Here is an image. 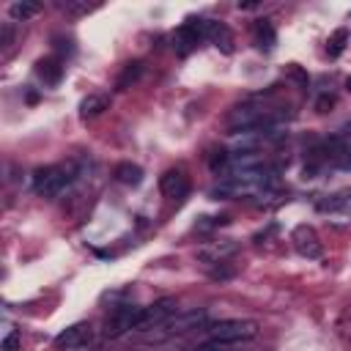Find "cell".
<instances>
[{
  "mask_svg": "<svg viewBox=\"0 0 351 351\" xmlns=\"http://www.w3.org/2000/svg\"><path fill=\"white\" fill-rule=\"evenodd\" d=\"M77 170L74 165H47V167H38L33 173V192L41 195V197H55L60 195L71 181H74Z\"/></svg>",
  "mask_w": 351,
  "mask_h": 351,
  "instance_id": "obj_1",
  "label": "cell"
},
{
  "mask_svg": "<svg viewBox=\"0 0 351 351\" xmlns=\"http://www.w3.org/2000/svg\"><path fill=\"white\" fill-rule=\"evenodd\" d=\"M115 181H121V184H129V186H137L140 181H143V167L140 165H134V162H121L118 167H115Z\"/></svg>",
  "mask_w": 351,
  "mask_h": 351,
  "instance_id": "obj_15",
  "label": "cell"
},
{
  "mask_svg": "<svg viewBox=\"0 0 351 351\" xmlns=\"http://www.w3.org/2000/svg\"><path fill=\"white\" fill-rule=\"evenodd\" d=\"M346 88H348V90H351V77H348V80H346Z\"/></svg>",
  "mask_w": 351,
  "mask_h": 351,
  "instance_id": "obj_25",
  "label": "cell"
},
{
  "mask_svg": "<svg viewBox=\"0 0 351 351\" xmlns=\"http://www.w3.org/2000/svg\"><path fill=\"white\" fill-rule=\"evenodd\" d=\"M176 307H178V302L170 299V296H165V299H159V302H154L148 307H140V318H137L134 332H148V329L159 326L162 321H167L170 315H176Z\"/></svg>",
  "mask_w": 351,
  "mask_h": 351,
  "instance_id": "obj_4",
  "label": "cell"
},
{
  "mask_svg": "<svg viewBox=\"0 0 351 351\" xmlns=\"http://www.w3.org/2000/svg\"><path fill=\"white\" fill-rule=\"evenodd\" d=\"M11 36H14V30H11V25L5 22V25H3V38H0V47H3V49L11 44Z\"/></svg>",
  "mask_w": 351,
  "mask_h": 351,
  "instance_id": "obj_23",
  "label": "cell"
},
{
  "mask_svg": "<svg viewBox=\"0 0 351 351\" xmlns=\"http://www.w3.org/2000/svg\"><path fill=\"white\" fill-rule=\"evenodd\" d=\"M159 189L165 197L170 200H184L189 195V176L184 170H167L162 178H159Z\"/></svg>",
  "mask_w": 351,
  "mask_h": 351,
  "instance_id": "obj_9",
  "label": "cell"
},
{
  "mask_svg": "<svg viewBox=\"0 0 351 351\" xmlns=\"http://www.w3.org/2000/svg\"><path fill=\"white\" fill-rule=\"evenodd\" d=\"M140 71H143V66H140V63H129V66L123 69V74L118 77V90H126V88H129V82H134V80L140 77Z\"/></svg>",
  "mask_w": 351,
  "mask_h": 351,
  "instance_id": "obj_19",
  "label": "cell"
},
{
  "mask_svg": "<svg viewBox=\"0 0 351 351\" xmlns=\"http://www.w3.org/2000/svg\"><path fill=\"white\" fill-rule=\"evenodd\" d=\"M255 41H258L261 49H271V44H274V27L269 25V19L258 22V27H255Z\"/></svg>",
  "mask_w": 351,
  "mask_h": 351,
  "instance_id": "obj_16",
  "label": "cell"
},
{
  "mask_svg": "<svg viewBox=\"0 0 351 351\" xmlns=\"http://www.w3.org/2000/svg\"><path fill=\"white\" fill-rule=\"evenodd\" d=\"M107 107H110V96H104V93H90V96H85V99L80 101V118H82V121L96 118V115H101Z\"/></svg>",
  "mask_w": 351,
  "mask_h": 351,
  "instance_id": "obj_14",
  "label": "cell"
},
{
  "mask_svg": "<svg viewBox=\"0 0 351 351\" xmlns=\"http://www.w3.org/2000/svg\"><path fill=\"white\" fill-rule=\"evenodd\" d=\"M36 74H38L47 85H58L60 77H63V63H60V58H55V55L41 58V60L36 63Z\"/></svg>",
  "mask_w": 351,
  "mask_h": 351,
  "instance_id": "obj_13",
  "label": "cell"
},
{
  "mask_svg": "<svg viewBox=\"0 0 351 351\" xmlns=\"http://www.w3.org/2000/svg\"><path fill=\"white\" fill-rule=\"evenodd\" d=\"M19 346H22V340H19L16 332H8V335L3 337V351H19Z\"/></svg>",
  "mask_w": 351,
  "mask_h": 351,
  "instance_id": "obj_21",
  "label": "cell"
},
{
  "mask_svg": "<svg viewBox=\"0 0 351 351\" xmlns=\"http://www.w3.org/2000/svg\"><path fill=\"white\" fill-rule=\"evenodd\" d=\"M90 340H93V326L85 324V321H80V324L66 326V329L55 337V348H60V351H74V348L88 346Z\"/></svg>",
  "mask_w": 351,
  "mask_h": 351,
  "instance_id": "obj_6",
  "label": "cell"
},
{
  "mask_svg": "<svg viewBox=\"0 0 351 351\" xmlns=\"http://www.w3.org/2000/svg\"><path fill=\"white\" fill-rule=\"evenodd\" d=\"M63 8H66L69 14H85V11H90V5H88V3H66Z\"/></svg>",
  "mask_w": 351,
  "mask_h": 351,
  "instance_id": "obj_22",
  "label": "cell"
},
{
  "mask_svg": "<svg viewBox=\"0 0 351 351\" xmlns=\"http://www.w3.org/2000/svg\"><path fill=\"white\" fill-rule=\"evenodd\" d=\"M206 332H208V340H219V343H244V340L258 337V324H255V321H247V318H225V321L208 324Z\"/></svg>",
  "mask_w": 351,
  "mask_h": 351,
  "instance_id": "obj_3",
  "label": "cell"
},
{
  "mask_svg": "<svg viewBox=\"0 0 351 351\" xmlns=\"http://www.w3.org/2000/svg\"><path fill=\"white\" fill-rule=\"evenodd\" d=\"M233 346L236 343H219V340H206V343H200L195 351H233Z\"/></svg>",
  "mask_w": 351,
  "mask_h": 351,
  "instance_id": "obj_20",
  "label": "cell"
},
{
  "mask_svg": "<svg viewBox=\"0 0 351 351\" xmlns=\"http://www.w3.org/2000/svg\"><path fill=\"white\" fill-rule=\"evenodd\" d=\"M291 241H293V250H296L302 258H321V255H324V244H321L318 233H315L310 225L293 228Z\"/></svg>",
  "mask_w": 351,
  "mask_h": 351,
  "instance_id": "obj_8",
  "label": "cell"
},
{
  "mask_svg": "<svg viewBox=\"0 0 351 351\" xmlns=\"http://www.w3.org/2000/svg\"><path fill=\"white\" fill-rule=\"evenodd\" d=\"M206 310H186V313H176L170 315L167 321H162L159 326L143 332L145 340H167V337H176V335H186L192 329H200L206 326Z\"/></svg>",
  "mask_w": 351,
  "mask_h": 351,
  "instance_id": "obj_2",
  "label": "cell"
},
{
  "mask_svg": "<svg viewBox=\"0 0 351 351\" xmlns=\"http://www.w3.org/2000/svg\"><path fill=\"white\" fill-rule=\"evenodd\" d=\"M137 318H140V307H134V304L115 307L112 315H110L107 324H104V335H107V337H121V335H126V332H134Z\"/></svg>",
  "mask_w": 351,
  "mask_h": 351,
  "instance_id": "obj_5",
  "label": "cell"
},
{
  "mask_svg": "<svg viewBox=\"0 0 351 351\" xmlns=\"http://www.w3.org/2000/svg\"><path fill=\"white\" fill-rule=\"evenodd\" d=\"M326 156L340 167H351V132L332 137L326 143Z\"/></svg>",
  "mask_w": 351,
  "mask_h": 351,
  "instance_id": "obj_11",
  "label": "cell"
},
{
  "mask_svg": "<svg viewBox=\"0 0 351 351\" xmlns=\"http://www.w3.org/2000/svg\"><path fill=\"white\" fill-rule=\"evenodd\" d=\"M8 14H11L16 22H25V19H30V16L38 14V3H14V5L8 8Z\"/></svg>",
  "mask_w": 351,
  "mask_h": 351,
  "instance_id": "obj_17",
  "label": "cell"
},
{
  "mask_svg": "<svg viewBox=\"0 0 351 351\" xmlns=\"http://www.w3.org/2000/svg\"><path fill=\"white\" fill-rule=\"evenodd\" d=\"M200 38H206L203 36V19H189L173 33V47L178 55H189L200 44Z\"/></svg>",
  "mask_w": 351,
  "mask_h": 351,
  "instance_id": "obj_7",
  "label": "cell"
},
{
  "mask_svg": "<svg viewBox=\"0 0 351 351\" xmlns=\"http://www.w3.org/2000/svg\"><path fill=\"white\" fill-rule=\"evenodd\" d=\"M332 104H335V96H321L315 107H318V112H326V110H329Z\"/></svg>",
  "mask_w": 351,
  "mask_h": 351,
  "instance_id": "obj_24",
  "label": "cell"
},
{
  "mask_svg": "<svg viewBox=\"0 0 351 351\" xmlns=\"http://www.w3.org/2000/svg\"><path fill=\"white\" fill-rule=\"evenodd\" d=\"M203 36L211 38L222 52H233V36L228 30L225 22H214V19H203Z\"/></svg>",
  "mask_w": 351,
  "mask_h": 351,
  "instance_id": "obj_12",
  "label": "cell"
},
{
  "mask_svg": "<svg viewBox=\"0 0 351 351\" xmlns=\"http://www.w3.org/2000/svg\"><path fill=\"white\" fill-rule=\"evenodd\" d=\"M236 250H239V244L233 239H225V241H217V244H208V247L197 250V261L214 266V263H222L225 258H230Z\"/></svg>",
  "mask_w": 351,
  "mask_h": 351,
  "instance_id": "obj_10",
  "label": "cell"
},
{
  "mask_svg": "<svg viewBox=\"0 0 351 351\" xmlns=\"http://www.w3.org/2000/svg\"><path fill=\"white\" fill-rule=\"evenodd\" d=\"M346 41H348V30H346V27L335 30V33H332V38H329V44H326L329 58H337V55L346 49Z\"/></svg>",
  "mask_w": 351,
  "mask_h": 351,
  "instance_id": "obj_18",
  "label": "cell"
}]
</instances>
